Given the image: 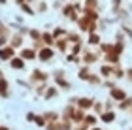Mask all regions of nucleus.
<instances>
[{
    "label": "nucleus",
    "mask_w": 132,
    "mask_h": 130,
    "mask_svg": "<svg viewBox=\"0 0 132 130\" xmlns=\"http://www.w3.org/2000/svg\"><path fill=\"white\" fill-rule=\"evenodd\" d=\"M47 130H61V121H55V123H47Z\"/></svg>",
    "instance_id": "obj_31"
},
{
    "label": "nucleus",
    "mask_w": 132,
    "mask_h": 130,
    "mask_svg": "<svg viewBox=\"0 0 132 130\" xmlns=\"http://www.w3.org/2000/svg\"><path fill=\"white\" fill-rule=\"evenodd\" d=\"M53 77H55V81H57V87H62V89H70V83L64 79V72L62 70H57L55 74H53Z\"/></svg>",
    "instance_id": "obj_5"
},
{
    "label": "nucleus",
    "mask_w": 132,
    "mask_h": 130,
    "mask_svg": "<svg viewBox=\"0 0 132 130\" xmlns=\"http://www.w3.org/2000/svg\"><path fill=\"white\" fill-rule=\"evenodd\" d=\"M0 130H10L8 126H0Z\"/></svg>",
    "instance_id": "obj_41"
},
{
    "label": "nucleus",
    "mask_w": 132,
    "mask_h": 130,
    "mask_svg": "<svg viewBox=\"0 0 132 130\" xmlns=\"http://www.w3.org/2000/svg\"><path fill=\"white\" fill-rule=\"evenodd\" d=\"M110 96L113 100H117V102H123V100L127 98V92H125L123 89H119V87H113L111 91H110Z\"/></svg>",
    "instance_id": "obj_8"
},
{
    "label": "nucleus",
    "mask_w": 132,
    "mask_h": 130,
    "mask_svg": "<svg viewBox=\"0 0 132 130\" xmlns=\"http://www.w3.org/2000/svg\"><path fill=\"white\" fill-rule=\"evenodd\" d=\"M66 38H68V42H74V44H81V38L77 36V34H74V32H68V34H66Z\"/></svg>",
    "instance_id": "obj_27"
},
{
    "label": "nucleus",
    "mask_w": 132,
    "mask_h": 130,
    "mask_svg": "<svg viewBox=\"0 0 132 130\" xmlns=\"http://www.w3.org/2000/svg\"><path fill=\"white\" fill-rule=\"evenodd\" d=\"M57 94H59V89H57V87H47V91L44 92V98L51 100V98H55Z\"/></svg>",
    "instance_id": "obj_18"
},
{
    "label": "nucleus",
    "mask_w": 132,
    "mask_h": 130,
    "mask_svg": "<svg viewBox=\"0 0 132 130\" xmlns=\"http://www.w3.org/2000/svg\"><path fill=\"white\" fill-rule=\"evenodd\" d=\"M81 58H79V55H74V53H70L68 55V62H74V64H77Z\"/></svg>",
    "instance_id": "obj_33"
},
{
    "label": "nucleus",
    "mask_w": 132,
    "mask_h": 130,
    "mask_svg": "<svg viewBox=\"0 0 132 130\" xmlns=\"http://www.w3.org/2000/svg\"><path fill=\"white\" fill-rule=\"evenodd\" d=\"M25 2H27V0H15V4H19V6H21V4H25Z\"/></svg>",
    "instance_id": "obj_40"
},
{
    "label": "nucleus",
    "mask_w": 132,
    "mask_h": 130,
    "mask_svg": "<svg viewBox=\"0 0 132 130\" xmlns=\"http://www.w3.org/2000/svg\"><path fill=\"white\" fill-rule=\"evenodd\" d=\"M13 57H15V47H11V45L0 47V60H11Z\"/></svg>",
    "instance_id": "obj_3"
},
{
    "label": "nucleus",
    "mask_w": 132,
    "mask_h": 130,
    "mask_svg": "<svg viewBox=\"0 0 132 130\" xmlns=\"http://www.w3.org/2000/svg\"><path fill=\"white\" fill-rule=\"evenodd\" d=\"M47 75L45 72H42V70H32V74H30V85L32 87H38L42 83H47Z\"/></svg>",
    "instance_id": "obj_1"
},
{
    "label": "nucleus",
    "mask_w": 132,
    "mask_h": 130,
    "mask_svg": "<svg viewBox=\"0 0 132 130\" xmlns=\"http://www.w3.org/2000/svg\"><path fill=\"white\" fill-rule=\"evenodd\" d=\"M11 34H13V32H11L10 28H8V25H6V23H2V21H0V36H6V38H10Z\"/></svg>",
    "instance_id": "obj_20"
},
{
    "label": "nucleus",
    "mask_w": 132,
    "mask_h": 130,
    "mask_svg": "<svg viewBox=\"0 0 132 130\" xmlns=\"http://www.w3.org/2000/svg\"><path fill=\"white\" fill-rule=\"evenodd\" d=\"M93 130H100V128H94V126H93Z\"/></svg>",
    "instance_id": "obj_45"
},
{
    "label": "nucleus",
    "mask_w": 132,
    "mask_h": 130,
    "mask_svg": "<svg viewBox=\"0 0 132 130\" xmlns=\"http://www.w3.org/2000/svg\"><path fill=\"white\" fill-rule=\"evenodd\" d=\"M4 77V74H2V70H0V79H2Z\"/></svg>",
    "instance_id": "obj_42"
},
{
    "label": "nucleus",
    "mask_w": 132,
    "mask_h": 130,
    "mask_svg": "<svg viewBox=\"0 0 132 130\" xmlns=\"http://www.w3.org/2000/svg\"><path fill=\"white\" fill-rule=\"evenodd\" d=\"M55 45H57V49L61 51V53H66L68 51V38H59V40H55Z\"/></svg>",
    "instance_id": "obj_12"
},
{
    "label": "nucleus",
    "mask_w": 132,
    "mask_h": 130,
    "mask_svg": "<svg viewBox=\"0 0 132 130\" xmlns=\"http://www.w3.org/2000/svg\"><path fill=\"white\" fill-rule=\"evenodd\" d=\"M53 55H55V51L51 49L49 45H45V47H42V49L38 51V58L42 62H49L51 58H53Z\"/></svg>",
    "instance_id": "obj_2"
},
{
    "label": "nucleus",
    "mask_w": 132,
    "mask_h": 130,
    "mask_svg": "<svg viewBox=\"0 0 132 130\" xmlns=\"http://www.w3.org/2000/svg\"><path fill=\"white\" fill-rule=\"evenodd\" d=\"M93 108H94V111H96L98 115H102V113L106 111V106H104V104H100V102H94V106H93Z\"/></svg>",
    "instance_id": "obj_30"
},
{
    "label": "nucleus",
    "mask_w": 132,
    "mask_h": 130,
    "mask_svg": "<svg viewBox=\"0 0 132 130\" xmlns=\"http://www.w3.org/2000/svg\"><path fill=\"white\" fill-rule=\"evenodd\" d=\"M42 40H44V44L45 45H55V38H53V34L51 32H42Z\"/></svg>",
    "instance_id": "obj_17"
},
{
    "label": "nucleus",
    "mask_w": 132,
    "mask_h": 130,
    "mask_svg": "<svg viewBox=\"0 0 132 130\" xmlns=\"http://www.w3.org/2000/svg\"><path fill=\"white\" fill-rule=\"evenodd\" d=\"M27 2H36V0H27Z\"/></svg>",
    "instance_id": "obj_44"
},
{
    "label": "nucleus",
    "mask_w": 132,
    "mask_h": 130,
    "mask_svg": "<svg viewBox=\"0 0 132 130\" xmlns=\"http://www.w3.org/2000/svg\"><path fill=\"white\" fill-rule=\"evenodd\" d=\"M100 119L104 121V123H113V119H115V113L110 109V111H104V113L100 115Z\"/></svg>",
    "instance_id": "obj_19"
},
{
    "label": "nucleus",
    "mask_w": 132,
    "mask_h": 130,
    "mask_svg": "<svg viewBox=\"0 0 132 130\" xmlns=\"http://www.w3.org/2000/svg\"><path fill=\"white\" fill-rule=\"evenodd\" d=\"M8 42H10V38H6V36H0V47L8 45Z\"/></svg>",
    "instance_id": "obj_35"
},
{
    "label": "nucleus",
    "mask_w": 132,
    "mask_h": 130,
    "mask_svg": "<svg viewBox=\"0 0 132 130\" xmlns=\"http://www.w3.org/2000/svg\"><path fill=\"white\" fill-rule=\"evenodd\" d=\"M89 75H91V70H89V66H85V68H81V72H79V79H83V81H87V79H89Z\"/></svg>",
    "instance_id": "obj_26"
},
{
    "label": "nucleus",
    "mask_w": 132,
    "mask_h": 130,
    "mask_svg": "<svg viewBox=\"0 0 132 130\" xmlns=\"http://www.w3.org/2000/svg\"><path fill=\"white\" fill-rule=\"evenodd\" d=\"M44 119L47 123H55V121H61V115L55 113V111H47V113H44ZM47 126V125H45Z\"/></svg>",
    "instance_id": "obj_16"
},
{
    "label": "nucleus",
    "mask_w": 132,
    "mask_h": 130,
    "mask_svg": "<svg viewBox=\"0 0 132 130\" xmlns=\"http://www.w3.org/2000/svg\"><path fill=\"white\" fill-rule=\"evenodd\" d=\"M0 4H6V0H0Z\"/></svg>",
    "instance_id": "obj_43"
},
{
    "label": "nucleus",
    "mask_w": 132,
    "mask_h": 130,
    "mask_svg": "<svg viewBox=\"0 0 132 130\" xmlns=\"http://www.w3.org/2000/svg\"><path fill=\"white\" fill-rule=\"evenodd\" d=\"M130 130H132V128H130Z\"/></svg>",
    "instance_id": "obj_46"
},
{
    "label": "nucleus",
    "mask_w": 132,
    "mask_h": 130,
    "mask_svg": "<svg viewBox=\"0 0 132 130\" xmlns=\"http://www.w3.org/2000/svg\"><path fill=\"white\" fill-rule=\"evenodd\" d=\"M85 10H98V0H85Z\"/></svg>",
    "instance_id": "obj_25"
},
{
    "label": "nucleus",
    "mask_w": 132,
    "mask_h": 130,
    "mask_svg": "<svg viewBox=\"0 0 132 130\" xmlns=\"http://www.w3.org/2000/svg\"><path fill=\"white\" fill-rule=\"evenodd\" d=\"M77 106H79L81 109H91L94 106V100L93 98H77Z\"/></svg>",
    "instance_id": "obj_11"
},
{
    "label": "nucleus",
    "mask_w": 132,
    "mask_h": 130,
    "mask_svg": "<svg viewBox=\"0 0 132 130\" xmlns=\"http://www.w3.org/2000/svg\"><path fill=\"white\" fill-rule=\"evenodd\" d=\"M119 6H121V0H113V11H117Z\"/></svg>",
    "instance_id": "obj_37"
},
{
    "label": "nucleus",
    "mask_w": 132,
    "mask_h": 130,
    "mask_svg": "<svg viewBox=\"0 0 132 130\" xmlns=\"http://www.w3.org/2000/svg\"><path fill=\"white\" fill-rule=\"evenodd\" d=\"M45 10H47V4L45 2H40L38 4V11H45Z\"/></svg>",
    "instance_id": "obj_36"
},
{
    "label": "nucleus",
    "mask_w": 132,
    "mask_h": 130,
    "mask_svg": "<svg viewBox=\"0 0 132 130\" xmlns=\"http://www.w3.org/2000/svg\"><path fill=\"white\" fill-rule=\"evenodd\" d=\"M23 36H25V34H23L21 30H19V32H13V34L10 36V45L15 47V49H19V47L23 45Z\"/></svg>",
    "instance_id": "obj_4"
},
{
    "label": "nucleus",
    "mask_w": 132,
    "mask_h": 130,
    "mask_svg": "<svg viewBox=\"0 0 132 130\" xmlns=\"http://www.w3.org/2000/svg\"><path fill=\"white\" fill-rule=\"evenodd\" d=\"M100 74H102V77H113V66H110V64H104V66L100 68Z\"/></svg>",
    "instance_id": "obj_15"
},
{
    "label": "nucleus",
    "mask_w": 132,
    "mask_h": 130,
    "mask_svg": "<svg viewBox=\"0 0 132 130\" xmlns=\"http://www.w3.org/2000/svg\"><path fill=\"white\" fill-rule=\"evenodd\" d=\"M91 36H89V45H100V36L96 32H89Z\"/></svg>",
    "instance_id": "obj_22"
},
{
    "label": "nucleus",
    "mask_w": 132,
    "mask_h": 130,
    "mask_svg": "<svg viewBox=\"0 0 132 130\" xmlns=\"http://www.w3.org/2000/svg\"><path fill=\"white\" fill-rule=\"evenodd\" d=\"M51 34H53V38H55V40H59V38H61V36L64 38V36H66V34H68V32H66V30H64V28H62V27H57V28H55V30H53Z\"/></svg>",
    "instance_id": "obj_21"
},
{
    "label": "nucleus",
    "mask_w": 132,
    "mask_h": 130,
    "mask_svg": "<svg viewBox=\"0 0 132 130\" xmlns=\"http://www.w3.org/2000/svg\"><path fill=\"white\" fill-rule=\"evenodd\" d=\"M21 58H25V60H34V58H38V53H36L34 47H25V49H21Z\"/></svg>",
    "instance_id": "obj_6"
},
{
    "label": "nucleus",
    "mask_w": 132,
    "mask_h": 130,
    "mask_svg": "<svg viewBox=\"0 0 132 130\" xmlns=\"http://www.w3.org/2000/svg\"><path fill=\"white\" fill-rule=\"evenodd\" d=\"M119 108H121V109H127V111H130V109H132V98H125L123 102H119Z\"/></svg>",
    "instance_id": "obj_23"
},
{
    "label": "nucleus",
    "mask_w": 132,
    "mask_h": 130,
    "mask_svg": "<svg viewBox=\"0 0 132 130\" xmlns=\"http://www.w3.org/2000/svg\"><path fill=\"white\" fill-rule=\"evenodd\" d=\"M72 53H74V55H79L81 53V44H74L72 45Z\"/></svg>",
    "instance_id": "obj_34"
},
{
    "label": "nucleus",
    "mask_w": 132,
    "mask_h": 130,
    "mask_svg": "<svg viewBox=\"0 0 132 130\" xmlns=\"http://www.w3.org/2000/svg\"><path fill=\"white\" fill-rule=\"evenodd\" d=\"M27 121H30V123H34V113H27Z\"/></svg>",
    "instance_id": "obj_38"
},
{
    "label": "nucleus",
    "mask_w": 132,
    "mask_h": 130,
    "mask_svg": "<svg viewBox=\"0 0 132 130\" xmlns=\"http://www.w3.org/2000/svg\"><path fill=\"white\" fill-rule=\"evenodd\" d=\"M127 77L132 81V68H130V70H127Z\"/></svg>",
    "instance_id": "obj_39"
},
{
    "label": "nucleus",
    "mask_w": 132,
    "mask_h": 130,
    "mask_svg": "<svg viewBox=\"0 0 132 130\" xmlns=\"http://www.w3.org/2000/svg\"><path fill=\"white\" fill-rule=\"evenodd\" d=\"M28 36H30L34 42H36V40H42V32L36 30V28H32V30H28Z\"/></svg>",
    "instance_id": "obj_28"
},
{
    "label": "nucleus",
    "mask_w": 132,
    "mask_h": 130,
    "mask_svg": "<svg viewBox=\"0 0 132 130\" xmlns=\"http://www.w3.org/2000/svg\"><path fill=\"white\" fill-rule=\"evenodd\" d=\"M34 125L36 126H45L47 121L44 119V115H34Z\"/></svg>",
    "instance_id": "obj_24"
},
{
    "label": "nucleus",
    "mask_w": 132,
    "mask_h": 130,
    "mask_svg": "<svg viewBox=\"0 0 132 130\" xmlns=\"http://www.w3.org/2000/svg\"><path fill=\"white\" fill-rule=\"evenodd\" d=\"M0 96H2V98L10 96V85H8V81H6L4 77L0 79Z\"/></svg>",
    "instance_id": "obj_13"
},
{
    "label": "nucleus",
    "mask_w": 132,
    "mask_h": 130,
    "mask_svg": "<svg viewBox=\"0 0 132 130\" xmlns=\"http://www.w3.org/2000/svg\"><path fill=\"white\" fill-rule=\"evenodd\" d=\"M81 123H83L87 128H91V126H94V125L98 123V117H96V115H85V119H83Z\"/></svg>",
    "instance_id": "obj_14"
},
{
    "label": "nucleus",
    "mask_w": 132,
    "mask_h": 130,
    "mask_svg": "<svg viewBox=\"0 0 132 130\" xmlns=\"http://www.w3.org/2000/svg\"><path fill=\"white\" fill-rule=\"evenodd\" d=\"M98 53H94V51H91V49H87L85 51V55H83V62H85L87 64V66H91V64H94V62H96L98 60Z\"/></svg>",
    "instance_id": "obj_7"
},
{
    "label": "nucleus",
    "mask_w": 132,
    "mask_h": 130,
    "mask_svg": "<svg viewBox=\"0 0 132 130\" xmlns=\"http://www.w3.org/2000/svg\"><path fill=\"white\" fill-rule=\"evenodd\" d=\"M83 119H85V109H81L79 106H77L74 109V113H72V123H74V125H79Z\"/></svg>",
    "instance_id": "obj_9"
},
{
    "label": "nucleus",
    "mask_w": 132,
    "mask_h": 130,
    "mask_svg": "<svg viewBox=\"0 0 132 130\" xmlns=\"http://www.w3.org/2000/svg\"><path fill=\"white\" fill-rule=\"evenodd\" d=\"M21 10L25 11V13H28V15H34V13H36L34 8H32V6H28L27 2H25V4H21Z\"/></svg>",
    "instance_id": "obj_29"
},
{
    "label": "nucleus",
    "mask_w": 132,
    "mask_h": 130,
    "mask_svg": "<svg viewBox=\"0 0 132 130\" xmlns=\"http://www.w3.org/2000/svg\"><path fill=\"white\" fill-rule=\"evenodd\" d=\"M10 66L13 68V70H23L25 68V58H21V57H13L10 60Z\"/></svg>",
    "instance_id": "obj_10"
},
{
    "label": "nucleus",
    "mask_w": 132,
    "mask_h": 130,
    "mask_svg": "<svg viewBox=\"0 0 132 130\" xmlns=\"http://www.w3.org/2000/svg\"><path fill=\"white\" fill-rule=\"evenodd\" d=\"M89 83H93V85H100V77H98V75H94V74H91V75H89Z\"/></svg>",
    "instance_id": "obj_32"
}]
</instances>
